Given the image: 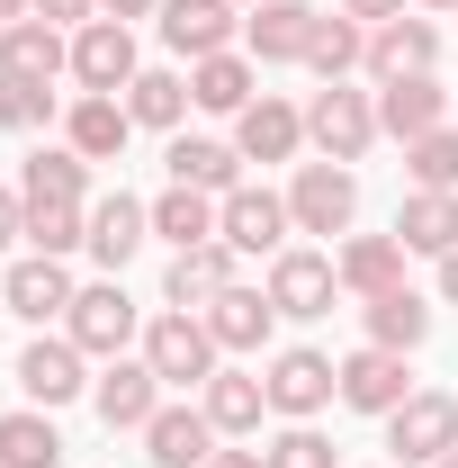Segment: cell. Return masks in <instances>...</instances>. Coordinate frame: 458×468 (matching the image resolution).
Returning a JSON list of instances; mask_svg holds the SVG:
<instances>
[{"label": "cell", "mask_w": 458, "mask_h": 468, "mask_svg": "<svg viewBox=\"0 0 458 468\" xmlns=\"http://www.w3.org/2000/svg\"><path fill=\"white\" fill-rule=\"evenodd\" d=\"M144 360H153L162 388H207V378L225 369V351H216V334H207V315H189V306H162V315L144 324Z\"/></svg>", "instance_id": "obj_1"}, {"label": "cell", "mask_w": 458, "mask_h": 468, "mask_svg": "<svg viewBox=\"0 0 458 468\" xmlns=\"http://www.w3.org/2000/svg\"><path fill=\"white\" fill-rule=\"evenodd\" d=\"M306 144H315L324 163H359V154L378 144V90L324 81V90L306 100Z\"/></svg>", "instance_id": "obj_2"}, {"label": "cell", "mask_w": 458, "mask_h": 468, "mask_svg": "<svg viewBox=\"0 0 458 468\" xmlns=\"http://www.w3.org/2000/svg\"><path fill=\"white\" fill-rule=\"evenodd\" d=\"M287 217H297V234H333V243H342L350 217H359V172H350V163H297Z\"/></svg>", "instance_id": "obj_3"}, {"label": "cell", "mask_w": 458, "mask_h": 468, "mask_svg": "<svg viewBox=\"0 0 458 468\" xmlns=\"http://www.w3.org/2000/svg\"><path fill=\"white\" fill-rule=\"evenodd\" d=\"M387 451H396L404 468H432L458 451V397H441V388H413L396 414H387Z\"/></svg>", "instance_id": "obj_4"}, {"label": "cell", "mask_w": 458, "mask_h": 468, "mask_svg": "<svg viewBox=\"0 0 458 468\" xmlns=\"http://www.w3.org/2000/svg\"><path fill=\"white\" fill-rule=\"evenodd\" d=\"M261 388H270V414H287V423H315V414L342 397V360H324V351H279L270 369H261Z\"/></svg>", "instance_id": "obj_5"}, {"label": "cell", "mask_w": 458, "mask_h": 468, "mask_svg": "<svg viewBox=\"0 0 458 468\" xmlns=\"http://www.w3.org/2000/svg\"><path fill=\"white\" fill-rule=\"evenodd\" d=\"M333 297H342L333 252H315V243H287V252H270V306H279V315L315 324V315H333Z\"/></svg>", "instance_id": "obj_6"}, {"label": "cell", "mask_w": 458, "mask_h": 468, "mask_svg": "<svg viewBox=\"0 0 458 468\" xmlns=\"http://www.w3.org/2000/svg\"><path fill=\"white\" fill-rule=\"evenodd\" d=\"M81 388H90V351L72 343V334H36V343L18 351V397H27V406H72V397H81Z\"/></svg>", "instance_id": "obj_7"}, {"label": "cell", "mask_w": 458, "mask_h": 468, "mask_svg": "<svg viewBox=\"0 0 458 468\" xmlns=\"http://www.w3.org/2000/svg\"><path fill=\"white\" fill-rule=\"evenodd\" d=\"M90 406H99V423H109V432H144V423L162 414V378H153V360H144V351H135V360L117 351L109 369L90 378Z\"/></svg>", "instance_id": "obj_8"}, {"label": "cell", "mask_w": 458, "mask_h": 468, "mask_svg": "<svg viewBox=\"0 0 458 468\" xmlns=\"http://www.w3.org/2000/svg\"><path fill=\"white\" fill-rule=\"evenodd\" d=\"M234 37H243V0H162V46L180 63L234 55Z\"/></svg>", "instance_id": "obj_9"}, {"label": "cell", "mask_w": 458, "mask_h": 468, "mask_svg": "<svg viewBox=\"0 0 458 468\" xmlns=\"http://www.w3.org/2000/svg\"><path fill=\"white\" fill-rule=\"evenodd\" d=\"M135 72H144V63H135V27H126V18H90V27H72V81H81V90L117 100Z\"/></svg>", "instance_id": "obj_10"}, {"label": "cell", "mask_w": 458, "mask_h": 468, "mask_svg": "<svg viewBox=\"0 0 458 468\" xmlns=\"http://www.w3.org/2000/svg\"><path fill=\"white\" fill-rule=\"evenodd\" d=\"M287 234H297V217H287L279 189H225V207H216V243H234V252H287Z\"/></svg>", "instance_id": "obj_11"}, {"label": "cell", "mask_w": 458, "mask_h": 468, "mask_svg": "<svg viewBox=\"0 0 458 468\" xmlns=\"http://www.w3.org/2000/svg\"><path fill=\"white\" fill-rule=\"evenodd\" d=\"M72 271L63 261H46V252H18L9 271H0V306L18 315V324H55V315H72Z\"/></svg>", "instance_id": "obj_12"}, {"label": "cell", "mask_w": 458, "mask_h": 468, "mask_svg": "<svg viewBox=\"0 0 458 468\" xmlns=\"http://www.w3.org/2000/svg\"><path fill=\"white\" fill-rule=\"evenodd\" d=\"M404 360H413V351H378V343H359V351L342 360V406L387 423V414L413 397V369H404Z\"/></svg>", "instance_id": "obj_13"}, {"label": "cell", "mask_w": 458, "mask_h": 468, "mask_svg": "<svg viewBox=\"0 0 458 468\" xmlns=\"http://www.w3.org/2000/svg\"><path fill=\"white\" fill-rule=\"evenodd\" d=\"M63 334L90 351V360H117V351L135 343L144 324H135V297L117 289V280H99V289H81L72 297V315H63Z\"/></svg>", "instance_id": "obj_14"}, {"label": "cell", "mask_w": 458, "mask_h": 468, "mask_svg": "<svg viewBox=\"0 0 458 468\" xmlns=\"http://www.w3.org/2000/svg\"><path fill=\"white\" fill-rule=\"evenodd\" d=\"M315 0H261L252 18H243V46H252V63H306V46H315Z\"/></svg>", "instance_id": "obj_15"}, {"label": "cell", "mask_w": 458, "mask_h": 468, "mask_svg": "<svg viewBox=\"0 0 458 468\" xmlns=\"http://www.w3.org/2000/svg\"><path fill=\"white\" fill-rule=\"evenodd\" d=\"M432 126H450V90L432 81V72H404V81H378V135H432Z\"/></svg>", "instance_id": "obj_16"}, {"label": "cell", "mask_w": 458, "mask_h": 468, "mask_svg": "<svg viewBox=\"0 0 458 468\" xmlns=\"http://www.w3.org/2000/svg\"><path fill=\"white\" fill-rule=\"evenodd\" d=\"M144 234H153V207L126 198V189H109V198H90V243H81V252H90L99 271H126V261L144 252Z\"/></svg>", "instance_id": "obj_17"}, {"label": "cell", "mask_w": 458, "mask_h": 468, "mask_svg": "<svg viewBox=\"0 0 458 468\" xmlns=\"http://www.w3.org/2000/svg\"><path fill=\"white\" fill-rule=\"evenodd\" d=\"M198 315H207L216 351H261L270 334H279V306H270V289H243V280H234V289H216Z\"/></svg>", "instance_id": "obj_18"}, {"label": "cell", "mask_w": 458, "mask_h": 468, "mask_svg": "<svg viewBox=\"0 0 458 468\" xmlns=\"http://www.w3.org/2000/svg\"><path fill=\"white\" fill-rule=\"evenodd\" d=\"M234 144H243V163H297V144H306V109H287L279 90H261L252 109L234 117Z\"/></svg>", "instance_id": "obj_19"}, {"label": "cell", "mask_w": 458, "mask_h": 468, "mask_svg": "<svg viewBox=\"0 0 458 468\" xmlns=\"http://www.w3.org/2000/svg\"><path fill=\"white\" fill-rule=\"evenodd\" d=\"M216 423H207V406H162L153 423H144V451H153V468H207L216 460Z\"/></svg>", "instance_id": "obj_20"}, {"label": "cell", "mask_w": 458, "mask_h": 468, "mask_svg": "<svg viewBox=\"0 0 458 468\" xmlns=\"http://www.w3.org/2000/svg\"><path fill=\"white\" fill-rule=\"evenodd\" d=\"M126 135H135L126 100H99V90H81V100L63 109V144H72L81 163H117V154H126Z\"/></svg>", "instance_id": "obj_21"}, {"label": "cell", "mask_w": 458, "mask_h": 468, "mask_svg": "<svg viewBox=\"0 0 458 468\" xmlns=\"http://www.w3.org/2000/svg\"><path fill=\"white\" fill-rule=\"evenodd\" d=\"M432 63H441V27H432V18L404 9V18H387V27H369V72H378V81L432 72Z\"/></svg>", "instance_id": "obj_22"}, {"label": "cell", "mask_w": 458, "mask_h": 468, "mask_svg": "<svg viewBox=\"0 0 458 468\" xmlns=\"http://www.w3.org/2000/svg\"><path fill=\"white\" fill-rule=\"evenodd\" d=\"M234 261H243L234 243H189V252H172V271H162V306H189V315H198L216 289H234Z\"/></svg>", "instance_id": "obj_23"}, {"label": "cell", "mask_w": 458, "mask_h": 468, "mask_svg": "<svg viewBox=\"0 0 458 468\" xmlns=\"http://www.w3.org/2000/svg\"><path fill=\"white\" fill-rule=\"evenodd\" d=\"M0 72L55 81V72H72V37H63L55 18H18V27H0Z\"/></svg>", "instance_id": "obj_24"}, {"label": "cell", "mask_w": 458, "mask_h": 468, "mask_svg": "<svg viewBox=\"0 0 458 468\" xmlns=\"http://www.w3.org/2000/svg\"><path fill=\"white\" fill-rule=\"evenodd\" d=\"M359 324L378 351H422L432 343V297L422 289H387V297H359Z\"/></svg>", "instance_id": "obj_25"}, {"label": "cell", "mask_w": 458, "mask_h": 468, "mask_svg": "<svg viewBox=\"0 0 458 468\" xmlns=\"http://www.w3.org/2000/svg\"><path fill=\"white\" fill-rule=\"evenodd\" d=\"M333 271H342V297H387L404 289V243L396 234H350L333 252Z\"/></svg>", "instance_id": "obj_26"}, {"label": "cell", "mask_w": 458, "mask_h": 468, "mask_svg": "<svg viewBox=\"0 0 458 468\" xmlns=\"http://www.w3.org/2000/svg\"><path fill=\"white\" fill-rule=\"evenodd\" d=\"M172 180H189V189H207V198H225V189H243V144H225V135H172Z\"/></svg>", "instance_id": "obj_27"}, {"label": "cell", "mask_w": 458, "mask_h": 468, "mask_svg": "<svg viewBox=\"0 0 458 468\" xmlns=\"http://www.w3.org/2000/svg\"><path fill=\"white\" fill-rule=\"evenodd\" d=\"M198 406H207V423L216 432H261V414H270V388H261V369H216L207 388H198Z\"/></svg>", "instance_id": "obj_28"}, {"label": "cell", "mask_w": 458, "mask_h": 468, "mask_svg": "<svg viewBox=\"0 0 458 468\" xmlns=\"http://www.w3.org/2000/svg\"><path fill=\"white\" fill-rule=\"evenodd\" d=\"M396 243L404 252H432V261L458 252V189H413L396 207Z\"/></svg>", "instance_id": "obj_29"}, {"label": "cell", "mask_w": 458, "mask_h": 468, "mask_svg": "<svg viewBox=\"0 0 458 468\" xmlns=\"http://www.w3.org/2000/svg\"><path fill=\"white\" fill-rule=\"evenodd\" d=\"M189 100H198L207 117H243L252 100H261L252 55H207V63H189Z\"/></svg>", "instance_id": "obj_30"}, {"label": "cell", "mask_w": 458, "mask_h": 468, "mask_svg": "<svg viewBox=\"0 0 458 468\" xmlns=\"http://www.w3.org/2000/svg\"><path fill=\"white\" fill-rule=\"evenodd\" d=\"M18 198H63V207H90V163L72 144H36L27 172H18Z\"/></svg>", "instance_id": "obj_31"}, {"label": "cell", "mask_w": 458, "mask_h": 468, "mask_svg": "<svg viewBox=\"0 0 458 468\" xmlns=\"http://www.w3.org/2000/svg\"><path fill=\"white\" fill-rule=\"evenodd\" d=\"M216 207H225V198H207V189L172 180V189L153 198V234H162L172 252H189V243H216Z\"/></svg>", "instance_id": "obj_32"}, {"label": "cell", "mask_w": 458, "mask_h": 468, "mask_svg": "<svg viewBox=\"0 0 458 468\" xmlns=\"http://www.w3.org/2000/svg\"><path fill=\"white\" fill-rule=\"evenodd\" d=\"M0 468H63V432L46 406H9L0 414Z\"/></svg>", "instance_id": "obj_33"}, {"label": "cell", "mask_w": 458, "mask_h": 468, "mask_svg": "<svg viewBox=\"0 0 458 468\" xmlns=\"http://www.w3.org/2000/svg\"><path fill=\"white\" fill-rule=\"evenodd\" d=\"M189 109H198V100H189V72H135V81H126V117L153 126V135H172Z\"/></svg>", "instance_id": "obj_34"}, {"label": "cell", "mask_w": 458, "mask_h": 468, "mask_svg": "<svg viewBox=\"0 0 458 468\" xmlns=\"http://www.w3.org/2000/svg\"><path fill=\"white\" fill-rule=\"evenodd\" d=\"M359 63H369V27H359V18H342V9H324V18H315V46H306V72L350 81Z\"/></svg>", "instance_id": "obj_35"}, {"label": "cell", "mask_w": 458, "mask_h": 468, "mask_svg": "<svg viewBox=\"0 0 458 468\" xmlns=\"http://www.w3.org/2000/svg\"><path fill=\"white\" fill-rule=\"evenodd\" d=\"M81 243H90V207H63V198H27V252L63 261V252H81Z\"/></svg>", "instance_id": "obj_36"}, {"label": "cell", "mask_w": 458, "mask_h": 468, "mask_svg": "<svg viewBox=\"0 0 458 468\" xmlns=\"http://www.w3.org/2000/svg\"><path fill=\"white\" fill-rule=\"evenodd\" d=\"M404 172H413V189H458V126L413 135V144H404Z\"/></svg>", "instance_id": "obj_37"}, {"label": "cell", "mask_w": 458, "mask_h": 468, "mask_svg": "<svg viewBox=\"0 0 458 468\" xmlns=\"http://www.w3.org/2000/svg\"><path fill=\"white\" fill-rule=\"evenodd\" d=\"M46 117H55V90H46V81H18V72H0V126H9V135H36Z\"/></svg>", "instance_id": "obj_38"}, {"label": "cell", "mask_w": 458, "mask_h": 468, "mask_svg": "<svg viewBox=\"0 0 458 468\" xmlns=\"http://www.w3.org/2000/svg\"><path fill=\"white\" fill-rule=\"evenodd\" d=\"M261 468H333V441L315 432V423H287L261 441Z\"/></svg>", "instance_id": "obj_39"}, {"label": "cell", "mask_w": 458, "mask_h": 468, "mask_svg": "<svg viewBox=\"0 0 458 468\" xmlns=\"http://www.w3.org/2000/svg\"><path fill=\"white\" fill-rule=\"evenodd\" d=\"M36 18H55V27H90L99 0H36Z\"/></svg>", "instance_id": "obj_40"}, {"label": "cell", "mask_w": 458, "mask_h": 468, "mask_svg": "<svg viewBox=\"0 0 458 468\" xmlns=\"http://www.w3.org/2000/svg\"><path fill=\"white\" fill-rule=\"evenodd\" d=\"M9 243H27V198H18V189H0V252H9Z\"/></svg>", "instance_id": "obj_41"}, {"label": "cell", "mask_w": 458, "mask_h": 468, "mask_svg": "<svg viewBox=\"0 0 458 468\" xmlns=\"http://www.w3.org/2000/svg\"><path fill=\"white\" fill-rule=\"evenodd\" d=\"M404 9H413V0H342V18H359V27H387Z\"/></svg>", "instance_id": "obj_42"}, {"label": "cell", "mask_w": 458, "mask_h": 468, "mask_svg": "<svg viewBox=\"0 0 458 468\" xmlns=\"http://www.w3.org/2000/svg\"><path fill=\"white\" fill-rule=\"evenodd\" d=\"M153 9H162V0H99V18H126V27H135V18H153Z\"/></svg>", "instance_id": "obj_43"}, {"label": "cell", "mask_w": 458, "mask_h": 468, "mask_svg": "<svg viewBox=\"0 0 458 468\" xmlns=\"http://www.w3.org/2000/svg\"><path fill=\"white\" fill-rule=\"evenodd\" d=\"M441 306H458V252H441Z\"/></svg>", "instance_id": "obj_44"}, {"label": "cell", "mask_w": 458, "mask_h": 468, "mask_svg": "<svg viewBox=\"0 0 458 468\" xmlns=\"http://www.w3.org/2000/svg\"><path fill=\"white\" fill-rule=\"evenodd\" d=\"M207 468H261V451H216Z\"/></svg>", "instance_id": "obj_45"}, {"label": "cell", "mask_w": 458, "mask_h": 468, "mask_svg": "<svg viewBox=\"0 0 458 468\" xmlns=\"http://www.w3.org/2000/svg\"><path fill=\"white\" fill-rule=\"evenodd\" d=\"M27 9H36V0H0V27H18V18H27Z\"/></svg>", "instance_id": "obj_46"}, {"label": "cell", "mask_w": 458, "mask_h": 468, "mask_svg": "<svg viewBox=\"0 0 458 468\" xmlns=\"http://www.w3.org/2000/svg\"><path fill=\"white\" fill-rule=\"evenodd\" d=\"M413 9H450V18H458V0H413Z\"/></svg>", "instance_id": "obj_47"}, {"label": "cell", "mask_w": 458, "mask_h": 468, "mask_svg": "<svg viewBox=\"0 0 458 468\" xmlns=\"http://www.w3.org/2000/svg\"><path fill=\"white\" fill-rule=\"evenodd\" d=\"M432 468H458V451H450V460H432Z\"/></svg>", "instance_id": "obj_48"}, {"label": "cell", "mask_w": 458, "mask_h": 468, "mask_svg": "<svg viewBox=\"0 0 458 468\" xmlns=\"http://www.w3.org/2000/svg\"><path fill=\"white\" fill-rule=\"evenodd\" d=\"M243 9H261V0H243Z\"/></svg>", "instance_id": "obj_49"}]
</instances>
